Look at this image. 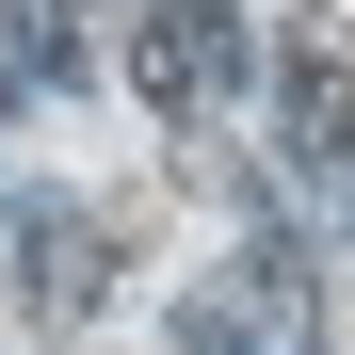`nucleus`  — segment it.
Returning a JSON list of instances; mask_svg holds the SVG:
<instances>
[{"mask_svg":"<svg viewBox=\"0 0 355 355\" xmlns=\"http://www.w3.org/2000/svg\"><path fill=\"white\" fill-rule=\"evenodd\" d=\"M339 33H355V0H339Z\"/></svg>","mask_w":355,"mask_h":355,"instance_id":"6e6552de","label":"nucleus"},{"mask_svg":"<svg viewBox=\"0 0 355 355\" xmlns=\"http://www.w3.org/2000/svg\"><path fill=\"white\" fill-rule=\"evenodd\" d=\"M17 97H33V81H17V49H0V113H17Z\"/></svg>","mask_w":355,"mask_h":355,"instance_id":"0eeeda50","label":"nucleus"},{"mask_svg":"<svg viewBox=\"0 0 355 355\" xmlns=\"http://www.w3.org/2000/svg\"><path fill=\"white\" fill-rule=\"evenodd\" d=\"M0 49H17V81H33V97L97 81V49H81V17H65V0H0Z\"/></svg>","mask_w":355,"mask_h":355,"instance_id":"20e7f679","label":"nucleus"},{"mask_svg":"<svg viewBox=\"0 0 355 355\" xmlns=\"http://www.w3.org/2000/svg\"><path fill=\"white\" fill-rule=\"evenodd\" d=\"M178 355H275V339L226 307V291H194V307H178Z\"/></svg>","mask_w":355,"mask_h":355,"instance_id":"423d86ee","label":"nucleus"},{"mask_svg":"<svg viewBox=\"0 0 355 355\" xmlns=\"http://www.w3.org/2000/svg\"><path fill=\"white\" fill-rule=\"evenodd\" d=\"M97 291H113V226H97V210H17V323L81 339Z\"/></svg>","mask_w":355,"mask_h":355,"instance_id":"f03ea898","label":"nucleus"},{"mask_svg":"<svg viewBox=\"0 0 355 355\" xmlns=\"http://www.w3.org/2000/svg\"><path fill=\"white\" fill-rule=\"evenodd\" d=\"M291 162H355V65H291Z\"/></svg>","mask_w":355,"mask_h":355,"instance_id":"39448f33","label":"nucleus"},{"mask_svg":"<svg viewBox=\"0 0 355 355\" xmlns=\"http://www.w3.org/2000/svg\"><path fill=\"white\" fill-rule=\"evenodd\" d=\"M130 97L178 113V130L226 113V97H243V33H226L210 0H130Z\"/></svg>","mask_w":355,"mask_h":355,"instance_id":"f257e3e1","label":"nucleus"},{"mask_svg":"<svg viewBox=\"0 0 355 355\" xmlns=\"http://www.w3.org/2000/svg\"><path fill=\"white\" fill-rule=\"evenodd\" d=\"M226 307H243L275 355H323V243L259 226V243H243V275H226Z\"/></svg>","mask_w":355,"mask_h":355,"instance_id":"7ed1b4c3","label":"nucleus"}]
</instances>
